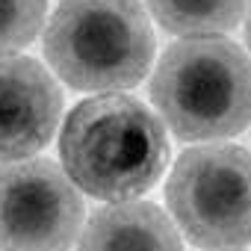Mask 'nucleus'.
<instances>
[{"mask_svg":"<svg viewBox=\"0 0 251 251\" xmlns=\"http://www.w3.org/2000/svg\"><path fill=\"white\" fill-rule=\"evenodd\" d=\"M62 169L77 189L100 201H133L148 192L166 163L163 121L136 98L98 95L71 109L59 133Z\"/></svg>","mask_w":251,"mask_h":251,"instance_id":"obj_1","label":"nucleus"},{"mask_svg":"<svg viewBox=\"0 0 251 251\" xmlns=\"http://www.w3.org/2000/svg\"><path fill=\"white\" fill-rule=\"evenodd\" d=\"M151 98L183 142L236 136L251 121V59L219 36L175 42L154 71Z\"/></svg>","mask_w":251,"mask_h":251,"instance_id":"obj_2","label":"nucleus"},{"mask_svg":"<svg viewBox=\"0 0 251 251\" xmlns=\"http://www.w3.org/2000/svg\"><path fill=\"white\" fill-rule=\"evenodd\" d=\"M45 56L71 89H130L154 59L145 6L139 0H62L45 30Z\"/></svg>","mask_w":251,"mask_h":251,"instance_id":"obj_3","label":"nucleus"},{"mask_svg":"<svg viewBox=\"0 0 251 251\" xmlns=\"http://www.w3.org/2000/svg\"><path fill=\"white\" fill-rule=\"evenodd\" d=\"M169 210L198 248L251 242V154L236 145H201L180 154L166 186Z\"/></svg>","mask_w":251,"mask_h":251,"instance_id":"obj_4","label":"nucleus"},{"mask_svg":"<svg viewBox=\"0 0 251 251\" xmlns=\"http://www.w3.org/2000/svg\"><path fill=\"white\" fill-rule=\"evenodd\" d=\"M83 225V198L50 160L0 166V251H68Z\"/></svg>","mask_w":251,"mask_h":251,"instance_id":"obj_5","label":"nucleus"},{"mask_svg":"<svg viewBox=\"0 0 251 251\" xmlns=\"http://www.w3.org/2000/svg\"><path fill=\"white\" fill-rule=\"evenodd\" d=\"M62 115L56 80L30 56H0V160H27L42 151Z\"/></svg>","mask_w":251,"mask_h":251,"instance_id":"obj_6","label":"nucleus"},{"mask_svg":"<svg viewBox=\"0 0 251 251\" xmlns=\"http://www.w3.org/2000/svg\"><path fill=\"white\" fill-rule=\"evenodd\" d=\"M77 251H183V245L157 204L115 201L89 219Z\"/></svg>","mask_w":251,"mask_h":251,"instance_id":"obj_7","label":"nucleus"},{"mask_svg":"<svg viewBox=\"0 0 251 251\" xmlns=\"http://www.w3.org/2000/svg\"><path fill=\"white\" fill-rule=\"evenodd\" d=\"M163 30L175 36H216L227 33L245 15L248 0H145Z\"/></svg>","mask_w":251,"mask_h":251,"instance_id":"obj_8","label":"nucleus"},{"mask_svg":"<svg viewBox=\"0 0 251 251\" xmlns=\"http://www.w3.org/2000/svg\"><path fill=\"white\" fill-rule=\"evenodd\" d=\"M48 12V0H0V56L27 48Z\"/></svg>","mask_w":251,"mask_h":251,"instance_id":"obj_9","label":"nucleus"},{"mask_svg":"<svg viewBox=\"0 0 251 251\" xmlns=\"http://www.w3.org/2000/svg\"><path fill=\"white\" fill-rule=\"evenodd\" d=\"M245 39H248V48H251V9H248V24H245Z\"/></svg>","mask_w":251,"mask_h":251,"instance_id":"obj_10","label":"nucleus"}]
</instances>
